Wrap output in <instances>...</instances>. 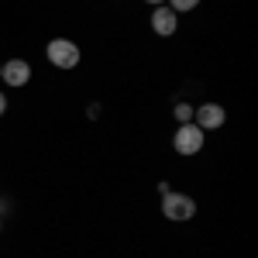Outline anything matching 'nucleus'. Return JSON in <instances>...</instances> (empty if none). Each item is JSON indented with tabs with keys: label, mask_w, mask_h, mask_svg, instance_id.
I'll return each mask as SVG.
<instances>
[{
	"label": "nucleus",
	"mask_w": 258,
	"mask_h": 258,
	"mask_svg": "<svg viewBox=\"0 0 258 258\" xmlns=\"http://www.w3.org/2000/svg\"><path fill=\"white\" fill-rule=\"evenodd\" d=\"M152 31H155L159 38H172V35L179 31V14L169 7V4L152 7Z\"/></svg>",
	"instance_id": "423d86ee"
},
{
	"label": "nucleus",
	"mask_w": 258,
	"mask_h": 258,
	"mask_svg": "<svg viewBox=\"0 0 258 258\" xmlns=\"http://www.w3.org/2000/svg\"><path fill=\"white\" fill-rule=\"evenodd\" d=\"M224 120H227L224 103H200V107H193V124L200 131H217V127H224Z\"/></svg>",
	"instance_id": "20e7f679"
},
{
	"label": "nucleus",
	"mask_w": 258,
	"mask_h": 258,
	"mask_svg": "<svg viewBox=\"0 0 258 258\" xmlns=\"http://www.w3.org/2000/svg\"><path fill=\"white\" fill-rule=\"evenodd\" d=\"M162 214L165 220H172V224H186V220L197 217V200L186 197V193H162Z\"/></svg>",
	"instance_id": "f03ea898"
},
{
	"label": "nucleus",
	"mask_w": 258,
	"mask_h": 258,
	"mask_svg": "<svg viewBox=\"0 0 258 258\" xmlns=\"http://www.w3.org/2000/svg\"><path fill=\"white\" fill-rule=\"evenodd\" d=\"M0 80L7 86H28L31 83V62L28 59H11V62H0Z\"/></svg>",
	"instance_id": "39448f33"
},
{
	"label": "nucleus",
	"mask_w": 258,
	"mask_h": 258,
	"mask_svg": "<svg viewBox=\"0 0 258 258\" xmlns=\"http://www.w3.org/2000/svg\"><path fill=\"white\" fill-rule=\"evenodd\" d=\"M4 110H7V97L0 93V117H4Z\"/></svg>",
	"instance_id": "1a4fd4ad"
},
{
	"label": "nucleus",
	"mask_w": 258,
	"mask_h": 258,
	"mask_svg": "<svg viewBox=\"0 0 258 258\" xmlns=\"http://www.w3.org/2000/svg\"><path fill=\"white\" fill-rule=\"evenodd\" d=\"M45 55H48V62L55 66V69H76L83 59L80 45L73 38H52L48 45H45Z\"/></svg>",
	"instance_id": "f257e3e1"
},
{
	"label": "nucleus",
	"mask_w": 258,
	"mask_h": 258,
	"mask_svg": "<svg viewBox=\"0 0 258 258\" xmlns=\"http://www.w3.org/2000/svg\"><path fill=\"white\" fill-rule=\"evenodd\" d=\"M203 145H207V131H200L193 120H189V124H179L176 135H172V148H176L182 159L200 155V152H203Z\"/></svg>",
	"instance_id": "7ed1b4c3"
},
{
	"label": "nucleus",
	"mask_w": 258,
	"mask_h": 258,
	"mask_svg": "<svg viewBox=\"0 0 258 258\" xmlns=\"http://www.w3.org/2000/svg\"><path fill=\"white\" fill-rule=\"evenodd\" d=\"M172 117H176L179 124H189V120H193V103H176V107H172Z\"/></svg>",
	"instance_id": "6e6552de"
},
{
	"label": "nucleus",
	"mask_w": 258,
	"mask_h": 258,
	"mask_svg": "<svg viewBox=\"0 0 258 258\" xmlns=\"http://www.w3.org/2000/svg\"><path fill=\"white\" fill-rule=\"evenodd\" d=\"M145 4H152V7H162V4H165V0H145Z\"/></svg>",
	"instance_id": "9d476101"
},
{
	"label": "nucleus",
	"mask_w": 258,
	"mask_h": 258,
	"mask_svg": "<svg viewBox=\"0 0 258 258\" xmlns=\"http://www.w3.org/2000/svg\"><path fill=\"white\" fill-rule=\"evenodd\" d=\"M165 4H169V7L176 11L179 18H182V14H189V11H197V7H200V0H165Z\"/></svg>",
	"instance_id": "0eeeda50"
}]
</instances>
